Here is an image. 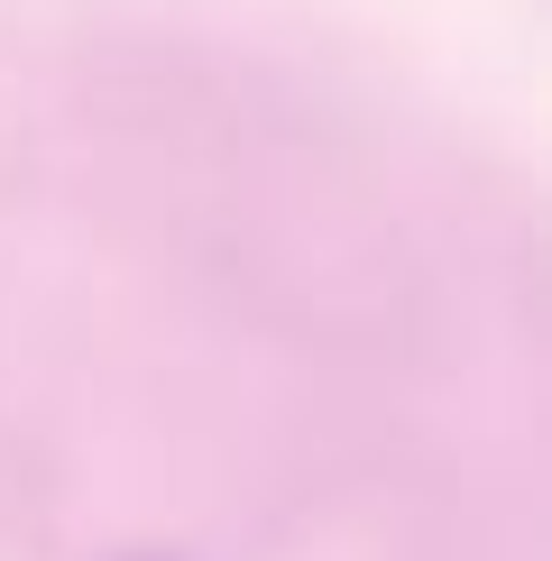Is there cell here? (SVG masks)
I'll list each match as a JSON object with an SVG mask.
<instances>
[{
	"instance_id": "cell-1",
	"label": "cell",
	"mask_w": 552,
	"mask_h": 561,
	"mask_svg": "<svg viewBox=\"0 0 552 561\" xmlns=\"http://www.w3.org/2000/svg\"><path fill=\"white\" fill-rule=\"evenodd\" d=\"M120 561H175V552H120Z\"/></svg>"
}]
</instances>
